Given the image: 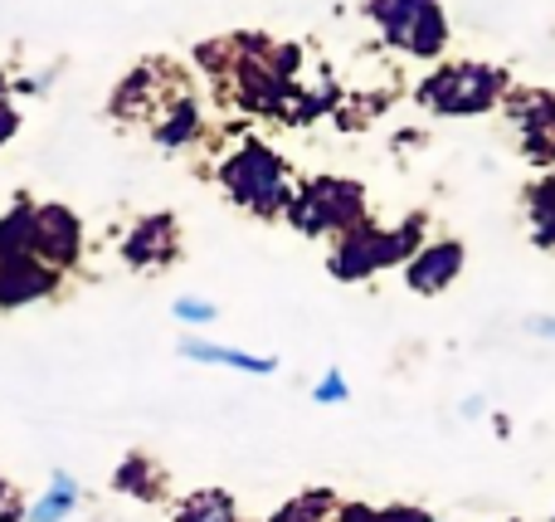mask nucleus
<instances>
[{"label":"nucleus","mask_w":555,"mask_h":522,"mask_svg":"<svg viewBox=\"0 0 555 522\" xmlns=\"http://www.w3.org/2000/svg\"><path fill=\"white\" fill-rule=\"evenodd\" d=\"M171 313H176V322H185V328H210V322L220 318L210 298H191V293H185V298H176Z\"/></svg>","instance_id":"nucleus-18"},{"label":"nucleus","mask_w":555,"mask_h":522,"mask_svg":"<svg viewBox=\"0 0 555 522\" xmlns=\"http://www.w3.org/2000/svg\"><path fill=\"white\" fill-rule=\"evenodd\" d=\"M287 225L307 240H326V234H346L361 220H371V205H365V186L351 176H312L293 191L287 201Z\"/></svg>","instance_id":"nucleus-4"},{"label":"nucleus","mask_w":555,"mask_h":522,"mask_svg":"<svg viewBox=\"0 0 555 522\" xmlns=\"http://www.w3.org/2000/svg\"><path fill=\"white\" fill-rule=\"evenodd\" d=\"M424 240H429V220H424L420 211L404 215L390 230L361 220L356 230L332 240V250H326V273H332L336 283H365V279H375V273L395 269V264L404 269V264L424 250Z\"/></svg>","instance_id":"nucleus-2"},{"label":"nucleus","mask_w":555,"mask_h":522,"mask_svg":"<svg viewBox=\"0 0 555 522\" xmlns=\"http://www.w3.org/2000/svg\"><path fill=\"white\" fill-rule=\"evenodd\" d=\"M527 215H531V240L541 250H555V171L527 191Z\"/></svg>","instance_id":"nucleus-16"},{"label":"nucleus","mask_w":555,"mask_h":522,"mask_svg":"<svg viewBox=\"0 0 555 522\" xmlns=\"http://www.w3.org/2000/svg\"><path fill=\"white\" fill-rule=\"evenodd\" d=\"M332 522H385L380 508H365V504H341L332 513Z\"/></svg>","instance_id":"nucleus-21"},{"label":"nucleus","mask_w":555,"mask_h":522,"mask_svg":"<svg viewBox=\"0 0 555 522\" xmlns=\"http://www.w3.org/2000/svg\"><path fill=\"white\" fill-rule=\"evenodd\" d=\"M20 123H25V117H20V107L10 103V98H0V147L15 142V137H20Z\"/></svg>","instance_id":"nucleus-20"},{"label":"nucleus","mask_w":555,"mask_h":522,"mask_svg":"<svg viewBox=\"0 0 555 522\" xmlns=\"http://www.w3.org/2000/svg\"><path fill=\"white\" fill-rule=\"evenodd\" d=\"M10 93H15V78H5V74H0V98H10Z\"/></svg>","instance_id":"nucleus-25"},{"label":"nucleus","mask_w":555,"mask_h":522,"mask_svg":"<svg viewBox=\"0 0 555 522\" xmlns=\"http://www.w3.org/2000/svg\"><path fill=\"white\" fill-rule=\"evenodd\" d=\"M336 494L332 488H312V494H302V498H293V504H283L269 522H332L336 513Z\"/></svg>","instance_id":"nucleus-17"},{"label":"nucleus","mask_w":555,"mask_h":522,"mask_svg":"<svg viewBox=\"0 0 555 522\" xmlns=\"http://www.w3.org/2000/svg\"><path fill=\"white\" fill-rule=\"evenodd\" d=\"M502 107L517 123L531 162H555V93H546V88H517V93L502 98Z\"/></svg>","instance_id":"nucleus-6"},{"label":"nucleus","mask_w":555,"mask_h":522,"mask_svg":"<svg viewBox=\"0 0 555 522\" xmlns=\"http://www.w3.org/2000/svg\"><path fill=\"white\" fill-rule=\"evenodd\" d=\"M463 264H468V250L459 240H424V250L404 264V283L420 298H439V293H449L459 283Z\"/></svg>","instance_id":"nucleus-9"},{"label":"nucleus","mask_w":555,"mask_h":522,"mask_svg":"<svg viewBox=\"0 0 555 522\" xmlns=\"http://www.w3.org/2000/svg\"><path fill=\"white\" fill-rule=\"evenodd\" d=\"M117 250H122V264H132V269H166V264L181 259V225L166 211L142 215V220L122 234Z\"/></svg>","instance_id":"nucleus-7"},{"label":"nucleus","mask_w":555,"mask_h":522,"mask_svg":"<svg viewBox=\"0 0 555 522\" xmlns=\"http://www.w3.org/2000/svg\"><path fill=\"white\" fill-rule=\"evenodd\" d=\"M162 469L152 464L146 455H127L122 464H117V474H113V488L117 494H132V498H142V504H152V498H162Z\"/></svg>","instance_id":"nucleus-15"},{"label":"nucleus","mask_w":555,"mask_h":522,"mask_svg":"<svg viewBox=\"0 0 555 522\" xmlns=\"http://www.w3.org/2000/svg\"><path fill=\"white\" fill-rule=\"evenodd\" d=\"M380 518L385 522H434L424 508H380Z\"/></svg>","instance_id":"nucleus-22"},{"label":"nucleus","mask_w":555,"mask_h":522,"mask_svg":"<svg viewBox=\"0 0 555 522\" xmlns=\"http://www.w3.org/2000/svg\"><path fill=\"white\" fill-rule=\"evenodd\" d=\"M429 5H434V0H365L361 15L380 29V39L390 49H404V44H410V35H414V25H420V15Z\"/></svg>","instance_id":"nucleus-11"},{"label":"nucleus","mask_w":555,"mask_h":522,"mask_svg":"<svg viewBox=\"0 0 555 522\" xmlns=\"http://www.w3.org/2000/svg\"><path fill=\"white\" fill-rule=\"evenodd\" d=\"M29 254L44 259L49 269L68 273L83 254V220H78L68 205H54V201H39L35 205V240H29Z\"/></svg>","instance_id":"nucleus-5"},{"label":"nucleus","mask_w":555,"mask_h":522,"mask_svg":"<svg viewBox=\"0 0 555 522\" xmlns=\"http://www.w3.org/2000/svg\"><path fill=\"white\" fill-rule=\"evenodd\" d=\"M64 273L25 250H0V308H25V303L54 298Z\"/></svg>","instance_id":"nucleus-8"},{"label":"nucleus","mask_w":555,"mask_h":522,"mask_svg":"<svg viewBox=\"0 0 555 522\" xmlns=\"http://www.w3.org/2000/svg\"><path fill=\"white\" fill-rule=\"evenodd\" d=\"M201 132H205L201 103H195L185 88H176V93L156 107V123H152L156 147H166V152H185L191 142H201Z\"/></svg>","instance_id":"nucleus-10"},{"label":"nucleus","mask_w":555,"mask_h":522,"mask_svg":"<svg viewBox=\"0 0 555 522\" xmlns=\"http://www.w3.org/2000/svg\"><path fill=\"white\" fill-rule=\"evenodd\" d=\"M482 410H488V400H482V396H468V400H463V416H482Z\"/></svg>","instance_id":"nucleus-24"},{"label":"nucleus","mask_w":555,"mask_h":522,"mask_svg":"<svg viewBox=\"0 0 555 522\" xmlns=\"http://www.w3.org/2000/svg\"><path fill=\"white\" fill-rule=\"evenodd\" d=\"M171 522H244V518H240V504H234L224 488H201V494L176 504Z\"/></svg>","instance_id":"nucleus-14"},{"label":"nucleus","mask_w":555,"mask_h":522,"mask_svg":"<svg viewBox=\"0 0 555 522\" xmlns=\"http://www.w3.org/2000/svg\"><path fill=\"white\" fill-rule=\"evenodd\" d=\"M531 332H541V338L555 342V318H531Z\"/></svg>","instance_id":"nucleus-23"},{"label":"nucleus","mask_w":555,"mask_h":522,"mask_svg":"<svg viewBox=\"0 0 555 522\" xmlns=\"http://www.w3.org/2000/svg\"><path fill=\"white\" fill-rule=\"evenodd\" d=\"M551 522H555V518H551Z\"/></svg>","instance_id":"nucleus-26"},{"label":"nucleus","mask_w":555,"mask_h":522,"mask_svg":"<svg viewBox=\"0 0 555 522\" xmlns=\"http://www.w3.org/2000/svg\"><path fill=\"white\" fill-rule=\"evenodd\" d=\"M78 504H83V488H78V479L68 474V469H54V479H49V494H39L35 504L25 508V522H68Z\"/></svg>","instance_id":"nucleus-13"},{"label":"nucleus","mask_w":555,"mask_h":522,"mask_svg":"<svg viewBox=\"0 0 555 522\" xmlns=\"http://www.w3.org/2000/svg\"><path fill=\"white\" fill-rule=\"evenodd\" d=\"M512 93V74L502 64H439L429 78H420L414 103L434 117H473V113H492L502 98Z\"/></svg>","instance_id":"nucleus-3"},{"label":"nucleus","mask_w":555,"mask_h":522,"mask_svg":"<svg viewBox=\"0 0 555 522\" xmlns=\"http://www.w3.org/2000/svg\"><path fill=\"white\" fill-rule=\"evenodd\" d=\"M215 181H220L224 201L249 211L254 220H278L287 215V201H293V166L273 152L259 137H240V147L220 156L215 166Z\"/></svg>","instance_id":"nucleus-1"},{"label":"nucleus","mask_w":555,"mask_h":522,"mask_svg":"<svg viewBox=\"0 0 555 522\" xmlns=\"http://www.w3.org/2000/svg\"><path fill=\"white\" fill-rule=\"evenodd\" d=\"M312 400H317V406H346V400H351V386H346V377L332 367V371H326V377L312 386Z\"/></svg>","instance_id":"nucleus-19"},{"label":"nucleus","mask_w":555,"mask_h":522,"mask_svg":"<svg viewBox=\"0 0 555 522\" xmlns=\"http://www.w3.org/2000/svg\"><path fill=\"white\" fill-rule=\"evenodd\" d=\"M181 357L185 361H201V367L244 371V377H273V371H278V357H254V352L220 347V342H205V338H185L181 342Z\"/></svg>","instance_id":"nucleus-12"}]
</instances>
